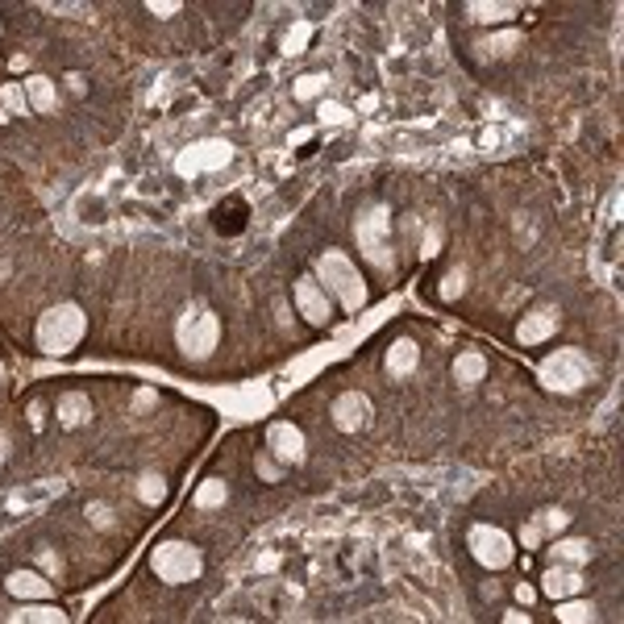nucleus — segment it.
Returning <instances> with one entry per match:
<instances>
[{
  "mask_svg": "<svg viewBox=\"0 0 624 624\" xmlns=\"http://www.w3.org/2000/svg\"><path fill=\"white\" fill-rule=\"evenodd\" d=\"M317 275H321V280L329 283L337 296H342L345 308H362V304H366L362 280H358V271L350 267V259H345L342 250H325L321 262H317Z\"/></svg>",
  "mask_w": 624,
  "mask_h": 624,
  "instance_id": "nucleus-1",
  "label": "nucleus"
},
{
  "mask_svg": "<svg viewBox=\"0 0 624 624\" xmlns=\"http://www.w3.org/2000/svg\"><path fill=\"white\" fill-rule=\"evenodd\" d=\"M388 208L383 205H371L362 216H358V246H362V254L371 262H379V267H388L391 262V246H388Z\"/></svg>",
  "mask_w": 624,
  "mask_h": 624,
  "instance_id": "nucleus-2",
  "label": "nucleus"
},
{
  "mask_svg": "<svg viewBox=\"0 0 624 624\" xmlns=\"http://www.w3.org/2000/svg\"><path fill=\"white\" fill-rule=\"evenodd\" d=\"M296 308L304 312V321L308 325H325L329 317H334V304H329V296H325L321 283L312 280V275H304V280L296 283Z\"/></svg>",
  "mask_w": 624,
  "mask_h": 624,
  "instance_id": "nucleus-3",
  "label": "nucleus"
},
{
  "mask_svg": "<svg viewBox=\"0 0 624 624\" xmlns=\"http://www.w3.org/2000/svg\"><path fill=\"white\" fill-rule=\"evenodd\" d=\"M25 100H30V113H54L59 105V92L46 76H30L25 79Z\"/></svg>",
  "mask_w": 624,
  "mask_h": 624,
  "instance_id": "nucleus-4",
  "label": "nucleus"
},
{
  "mask_svg": "<svg viewBox=\"0 0 624 624\" xmlns=\"http://www.w3.org/2000/svg\"><path fill=\"white\" fill-rule=\"evenodd\" d=\"M246 213H250L246 200H225V205L213 213V221L221 234H242V229H246Z\"/></svg>",
  "mask_w": 624,
  "mask_h": 624,
  "instance_id": "nucleus-5",
  "label": "nucleus"
},
{
  "mask_svg": "<svg viewBox=\"0 0 624 624\" xmlns=\"http://www.w3.org/2000/svg\"><path fill=\"white\" fill-rule=\"evenodd\" d=\"M0 100H5V108H9V113H30V100H25V87L22 84H5V87H0Z\"/></svg>",
  "mask_w": 624,
  "mask_h": 624,
  "instance_id": "nucleus-6",
  "label": "nucleus"
},
{
  "mask_svg": "<svg viewBox=\"0 0 624 624\" xmlns=\"http://www.w3.org/2000/svg\"><path fill=\"white\" fill-rule=\"evenodd\" d=\"M474 17H487V22H500V17H512V13H517V9H512V5H474Z\"/></svg>",
  "mask_w": 624,
  "mask_h": 624,
  "instance_id": "nucleus-7",
  "label": "nucleus"
},
{
  "mask_svg": "<svg viewBox=\"0 0 624 624\" xmlns=\"http://www.w3.org/2000/svg\"><path fill=\"white\" fill-rule=\"evenodd\" d=\"M321 84H325L321 76H312V79H304V84H296V92H300V96H317V87Z\"/></svg>",
  "mask_w": 624,
  "mask_h": 624,
  "instance_id": "nucleus-8",
  "label": "nucleus"
}]
</instances>
